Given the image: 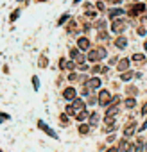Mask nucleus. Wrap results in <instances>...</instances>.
<instances>
[{"label": "nucleus", "mask_w": 147, "mask_h": 152, "mask_svg": "<svg viewBox=\"0 0 147 152\" xmlns=\"http://www.w3.org/2000/svg\"><path fill=\"white\" fill-rule=\"evenodd\" d=\"M135 131H136L135 124H129L127 127H124V136H131V134H135Z\"/></svg>", "instance_id": "nucleus-14"}, {"label": "nucleus", "mask_w": 147, "mask_h": 152, "mask_svg": "<svg viewBox=\"0 0 147 152\" xmlns=\"http://www.w3.org/2000/svg\"><path fill=\"white\" fill-rule=\"evenodd\" d=\"M111 32H115V34H122L124 32V29H126V22L124 20H113V23H111Z\"/></svg>", "instance_id": "nucleus-3"}, {"label": "nucleus", "mask_w": 147, "mask_h": 152, "mask_svg": "<svg viewBox=\"0 0 147 152\" xmlns=\"http://www.w3.org/2000/svg\"><path fill=\"white\" fill-rule=\"evenodd\" d=\"M0 152H2V150H0Z\"/></svg>", "instance_id": "nucleus-43"}, {"label": "nucleus", "mask_w": 147, "mask_h": 152, "mask_svg": "<svg viewBox=\"0 0 147 152\" xmlns=\"http://www.w3.org/2000/svg\"><path fill=\"white\" fill-rule=\"evenodd\" d=\"M68 20H70V15H68V13H65V15L57 20V25H63V23H65V22H68Z\"/></svg>", "instance_id": "nucleus-21"}, {"label": "nucleus", "mask_w": 147, "mask_h": 152, "mask_svg": "<svg viewBox=\"0 0 147 152\" xmlns=\"http://www.w3.org/2000/svg\"><path fill=\"white\" fill-rule=\"evenodd\" d=\"M110 102H111L110 91H108V90H102V91L99 93V104H101V106H110Z\"/></svg>", "instance_id": "nucleus-4"}, {"label": "nucleus", "mask_w": 147, "mask_h": 152, "mask_svg": "<svg viewBox=\"0 0 147 152\" xmlns=\"http://www.w3.org/2000/svg\"><path fill=\"white\" fill-rule=\"evenodd\" d=\"M72 106H74V109H76L77 113H79V111H85V109H86V104H85V102H83L81 99H76V100H72Z\"/></svg>", "instance_id": "nucleus-11"}, {"label": "nucleus", "mask_w": 147, "mask_h": 152, "mask_svg": "<svg viewBox=\"0 0 147 152\" xmlns=\"http://www.w3.org/2000/svg\"><path fill=\"white\" fill-rule=\"evenodd\" d=\"M145 11V4H135L131 9H129V15L131 16H138V15H142Z\"/></svg>", "instance_id": "nucleus-5"}, {"label": "nucleus", "mask_w": 147, "mask_h": 152, "mask_svg": "<svg viewBox=\"0 0 147 152\" xmlns=\"http://www.w3.org/2000/svg\"><path fill=\"white\" fill-rule=\"evenodd\" d=\"M68 32H72V34H74V32H77V23H74V22H72V23L68 25Z\"/></svg>", "instance_id": "nucleus-25"}, {"label": "nucleus", "mask_w": 147, "mask_h": 152, "mask_svg": "<svg viewBox=\"0 0 147 152\" xmlns=\"http://www.w3.org/2000/svg\"><path fill=\"white\" fill-rule=\"evenodd\" d=\"M113 2H115V4H120V2H122V0H113Z\"/></svg>", "instance_id": "nucleus-39"}, {"label": "nucleus", "mask_w": 147, "mask_h": 152, "mask_svg": "<svg viewBox=\"0 0 147 152\" xmlns=\"http://www.w3.org/2000/svg\"><path fill=\"white\" fill-rule=\"evenodd\" d=\"M117 70H118V72H126V70H129V59H127V57L120 59V61H118V66H117Z\"/></svg>", "instance_id": "nucleus-12"}, {"label": "nucleus", "mask_w": 147, "mask_h": 152, "mask_svg": "<svg viewBox=\"0 0 147 152\" xmlns=\"http://www.w3.org/2000/svg\"><path fill=\"white\" fill-rule=\"evenodd\" d=\"M68 79H70V81H76V79H77V75H76V73H70V75H68Z\"/></svg>", "instance_id": "nucleus-36"}, {"label": "nucleus", "mask_w": 147, "mask_h": 152, "mask_svg": "<svg viewBox=\"0 0 147 152\" xmlns=\"http://www.w3.org/2000/svg\"><path fill=\"white\" fill-rule=\"evenodd\" d=\"M74 68H76V63H74V61H68L66 66H65V70H68V72H72Z\"/></svg>", "instance_id": "nucleus-26"}, {"label": "nucleus", "mask_w": 147, "mask_h": 152, "mask_svg": "<svg viewBox=\"0 0 147 152\" xmlns=\"http://www.w3.org/2000/svg\"><path fill=\"white\" fill-rule=\"evenodd\" d=\"M45 64H47V57H41L40 59V66H45Z\"/></svg>", "instance_id": "nucleus-35"}, {"label": "nucleus", "mask_w": 147, "mask_h": 152, "mask_svg": "<svg viewBox=\"0 0 147 152\" xmlns=\"http://www.w3.org/2000/svg\"><path fill=\"white\" fill-rule=\"evenodd\" d=\"M104 57H106V48H102V47L93 48V50H90V54H88V59L93 61V63H97V61H101V59H104Z\"/></svg>", "instance_id": "nucleus-1"}, {"label": "nucleus", "mask_w": 147, "mask_h": 152, "mask_svg": "<svg viewBox=\"0 0 147 152\" xmlns=\"http://www.w3.org/2000/svg\"><path fill=\"white\" fill-rule=\"evenodd\" d=\"M122 15H124V9H120V7H115V9H110V11H108L110 20H115V18H118V16H122Z\"/></svg>", "instance_id": "nucleus-10"}, {"label": "nucleus", "mask_w": 147, "mask_h": 152, "mask_svg": "<svg viewBox=\"0 0 147 152\" xmlns=\"http://www.w3.org/2000/svg\"><path fill=\"white\" fill-rule=\"evenodd\" d=\"M32 88H34V90H38V88H40V81H38V77H36V75L32 77Z\"/></svg>", "instance_id": "nucleus-28"}, {"label": "nucleus", "mask_w": 147, "mask_h": 152, "mask_svg": "<svg viewBox=\"0 0 147 152\" xmlns=\"http://www.w3.org/2000/svg\"><path fill=\"white\" fill-rule=\"evenodd\" d=\"M65 66H66V59H65V57H61V59H59V68H61V70H65Z\"/></svg>", "instance_id": "nucleus-31"}, {"label": "nucleus", "mask_w": 147, "mask_h": 152, "mask_svg": "<svg viewBox=\"0 0 147 152\" xmlns=\"http://www.w3.org/2000/svg\"><path fill=\"white\" fill-rule=\"evenodd\" d=\"M133 61H135V63H142V61H145V56H143V54H135V56H133Z\"/></svg>", "instance_id": "nucleus-22"}, {"label": "nucleus", "mask_w": 147, "mask_h": 152, "mask_svg": "<svg viewBox=\"0 0 147 152\" xmlns=\"http://www.w3.org/2000/svg\"><path fill=\"white\" fill-rule=\"evenodd\" d=\"M131 77H133V72H131V70H126V72H122V81H124V83L131 81Z\"/></svg>", "instance_id": "nucleus-18"}, {"label": "nucleus", "mask_w": 147, "mask_h": 152, "mask_svg": "<svg viewBox=\"0 0 147 152\" xmlns=\"http://www.w3.org/2000/svg\"><path fill=\"white\" fill-rule=\"evenodd\" d=\"M76 118H77L79 122H83V120H86V118H88V113H86V109H85V111H79V113L76 115Z\"/></svg>", "instance_id": "nucleus-20"}, {"label": "nucleus", "mask_w": 147, "mask_h": 152, "mask_svg": "<svg viewBox=\"0 0 147 152\" xmlns=\"http://www.w3.org/2000/svg\"><path fill=\"white\" fill-rule=\"evenodd\" d=\"M115 47H117V48H120V50H122V48H126V47H127V39H126L124 36H118V38L115 39Z\"/></svg>", "instance_id": "nucleus-13"}, {"label": "nucleus", "mask_w": 147, "mask_h": 152, "mask_svg": "<svg viewBox=\"0 0 147 152\" xmlns=\"http://www.w3.org/2000/svg\"><path fill=\"white\" fill-rule=\"evenodd\" d=\"M136 32H138L140 36H143V34H145L147 31H145V27H138V31H136Z\"/></svg>", "instance_id": "nucleus-33"}, {"label": "nucleus", "mask_w": 147, "mask_h": 152, "mask_svg": "<svg viewBox=\"0 0 147 152\" xmlns=\"http://www.w3.org/2000/svg\"><path fill=\"white\" fill-rule=\"evenodd\" d=\"M79 132L81 134H88L90 132V124L88 125H79Z\"/></svg>", "instance_id": "nucleus-23"}, {"label": "nucleus", "mask_w": 147, "mask_h": 152, "mask_svg": "<svg viewBox=\"0 0 147 152\" xmlns=\"http://www.w3.org/2000/svg\"><path fill=\"white\" fill-rule=\"evenodd\" d=\"M97 124H99V113L93 111V113L90 115V127H93V125H97Z\"/></svg>", "instance_id": "nucleus-15"}, {"label": "nucleus", "mask_w": 147, "mask_h": 152, "mask_svg": "<svg viewBox=\"0 0 147 152\" xmlns=\"http://www.w3.org/2000/svg\"><path fill=\"white\" fill-rule=\"evenodd\" d=\"M18 2H24V0H18Z\"/></svg>", "instance_id": "nucleus-42"}, {"label": "nucleus", "mask_w": 147, "mask_h": 152, "mask_svg": "<svg viewBox=\"0 0 147 152\" xmlns=\"http://www.w3.org/2000/svg\"><path fill=\"white\" fill-rule=\"evenodd\" d=\"M106 152H118V148H115V147H111V148H108Z\"/></svg>", "instance_id": "nucleus-38"}, {"label": "nucleus", "mask_w": 147, "mask_h": 152, "mask_svg": "<svg viewBox=\"0 0 147 152\" xmlns=\"http://www.w3.org/2000/svg\"><path fill=\"white\" fill-rule=\"evenodd\" d=\"M101 84H102V83H101V79H99V77H92V79H90V81L86 83V86H88V88H90L92 91L99 90V88H101Z\"/></svg>", "instance_id": "nucleus-8"}, {"label": "nucleus", "mask_w": 147, "mask_h": 152, "mask_svg": "<svg viewBox=\"0 0 147 152\" xmlns=\"http://www.w3.org/2000/svg\"><path fill=\"white\" fill-rule=\"evenodd\" d=\"M18 16H20V9H16V11H15V13L11 15V18H9V20H11V22H15V20L18 18Z\"/></svg>", "instance_id": "nucleus-29"}, {"label": "nucleus", "mask_w": 147, "mask_h": 152, "mask_svg": "<svg viewBox=\"0 0 147 152\" xmlns=\"http://www.w3.org/2000/svg\"><path fill=\"white\" fill-rule=\"evenodd\" d=\"M88 104H90V106H93V104H99V99H95V95H90V99H88Z\"/></svg>", "instance_id": "nucleus-27"}, {"label": "nucleus", "mask_w": 147, "mask_h": 152, "mask_svg": "<svg viewBox=\"0 0 147 152\" xmlns=\"http://www.w3.org/2000/svg\"><path fill=\"white\" fill-rule=\"evenodd\" d=\"M143 48H145V50H147V41H145V43H143Z\"/></svg>", "instance_id": "nucleus-40"}, {"label": "nucleus", "mask_w": 147, "mask_h": 152, "mask_svg": "<svg viewBox=\"0 0 147 152\" xmlns=\"http://www.w3.org/2000/svg\"><path fill=\"white\" fill-rule=\"evenodd\" d=\"M95 27H97L99 31H104V29H106V22H102V20H99V22L95 23Z\"/></svg>", "instance_id": "nucleus-24"}, {"label": "nucleus", "mask_w": 147, "mask_h": 152, "mask_svg": "<svg viewBox=\"0 0 147 152\" xmlns=\"http://www.w3.org/2000/svg\"><path fill=\"white\" fill-rule=\"evenodd\" d=\"M36 125H38V129H41L45 134H49L52 140H57V132H56L54 129H50V127H49V125H47L43 120H38V124H36Z\"/></svg>", "instance_id": "nucleus-2"}, {"label": "nucleus", "mask_w": 147, "mask_h": 152, "mask_svg": "<svg viewBox=\"0 0 147 152\" xmlns=\"http://www.w3.org/2000/svg\"><path fill=\"white\" fill-rule=\"evenodd\" d=\"M9 118V115H6V113H2V115H0V124H2L4 120H7Z\"/></svg>", "instance_id": "nucleus-34"}, {"label": "nucleus", "mask_w": 147, "mask_h": 152, "mask_svg": "<svg viewBox=\"0 0 147 152\" xmlns=\"http://www.w3.org/2000/svg\"><path fill=\"white\" fill-rule=\"evenodd\" d=\"M36 2H45V0H36Z\"/></svg>", "instance_id": "nucleus-41"}, {"label": "nucleus", "mask_w": 147, "mask_h": 152, "mask_svg": "<svg viewBox=\"0 0 147 152\" xmlns=\"http://www.w3.org/2000/svg\"><path fill=\"white\" fill-rule=\"evenodd\" d=\"M124 106H126L127 109H131V107H135V106H136V100H135L133 97H129V99H126V100H124Z\"/></svg>", "instance_id": "nucleus-17"}, {"label": "nucleus", "mask_w": 147, "mask_h": 152, "mask_svg": "<svg viewBox=\"0 0 147 152\" xmlns=\"http://www.w3.org/2000/svg\"><path fill=\"white\" fill-rule=\"evenodd\" d=\"M70 57H72L74 61H77V63H83V61H85V56L79 52V48H72V50H70Z\"/></svg>", "instance_id": "nucleus-9"}, {"label": "nucleus", "mask_w": 147, "mask_h": 152, "mask_svg": "<svg viewBox=\"0 0 147 152\" xmlns=\"http://www.w3.org/2000/svg\"><path fill=\"white\" fill-rule=\"evenodd\" d=\"M79 70H81V72H86V70H90V68H88L86 64H81V66H79Z\"/></svg>", "instance_id": "nucleus-37"}, {"label": "nucleus", "mask_w": 147, "mask_h": 152, "mask_svg": "<svg viewBox=\"0 0 147 152\" xmlns=\"http://www.w3.org/2000/svg\"><path fill=\"white\" fill-rule=\"evenodd\" d=\"M63 97H65L66 100H76V99H77V91L74 90V88H65Z\"/></svg>", "instance_id": "nucleus-6"}, {"label": "nucleus", "mask_w": 147, "mask_h": 152, "mask_svg": "<svg viewBox=\"0 0 147 152\" xmlns=\"http://www.w3.org/2000/svg\"><path fill=\"white\" fill-rule=\"evenodd\" d=\"M77 48H79V50H88V48H90V39H88L86 36H81V38L77 39Z\"/></svg>", "instance_id": "nucleus-7"}, {"label": "nucleus", "mask_w": 147, "mask_h": 152, "mask_svg": "<svg viewBox=\"0 0 147 152\" xmlns=\"http://www.w3.org/2000/svg\"><path fill=\"white\" fill-rule=\"evenodd\" d=\"M95 7H97L99 11H104V9H106V7H104V2H97V4H95Z\"/></svg>", "instance_id": "nucleus-32"}, {"label": "nucleus", "mask_w": 147, "mask_h": 152, "mask_svg": "<svg viewBox=\"0 0 147 152\" xmlns=\"http://www.w3.org/2000/svg\"><path fill=\"white\" fill-rule=\"evenodd\" d=\"M95 15H97V11H93V6H92V4H86V16L93 18Z\"/></svg>", "instance_id": "nucleus-19"}, {"label": "nucleus", "mask_w": 147, "mask_h": 152, "mask_svg": "<svg viewBox=\"0 0 147 152\" xmlns=\"http://www.w3.org/2000/svg\"><path fill=\"white\" fill-rule=\"evenodd\" d=\"M108 38H110V36H108V32H104V31L99 34V39H102V41H108Z\"/></svg>", "instance_id": "nucleus-30"}, {"label": "nucleus", "mask_w": 147, "mask_h": 152, "mask_svg": "<svg viewBox=\"0 0 147 152\" xmlns=\"http://www.w3.org/2000/svg\"><path fill=\"white\" fill-rule=\"evenodd\" d=\"M90 70H92V73H93V75H95V73H104V72H106V66L95 64V66H93V68H90Z\"/></svg>", "instance_id": "nucleus-16"}]
</instances>
